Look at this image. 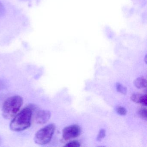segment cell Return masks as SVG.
Listing matches in <instances>:
<instances>
[{"mask_svg": "<svg viewBox=\"0 0 147 147\" xmlns=\"http://www.w3.org/2000/svg\"><path fill=\"white\" fill-rule=\"evenodd\" d=\"M32 111L28 106L17 113L11 122L10 129L14 131H20L29 128L31 124Z\"/></svg>", "mask_w": 147, "mask_h": 147, "instance_id": "cell-1", "label": "cell"}, {"mask_svg": "<svg viewBox=\"0 0 147 147\" xmlns=\"http://www.w3.org/2000/svg\"><path fill=\"white\" fill-rule=\"evenodd\" d=\"M23 102V98L19 95L12 96L7 98L2 107L3 117L7 119L14 117L22 107Z\"/></svg>", "mask_w": 147, "mask_h": 147, "instance_id": "cell-2", "label": "cell"}, {"mask_svg": "<svg viewBox=\"0 0 147 147\" xmlns=\"http://www.w3.org/2000/svg\"><path fill=\"white\" fill-rule=\"evenodd\" d=\"M55 130V125L50 124L39 129L35 134L34 141L37 144L44 145L51 140Z\"/></svg>", "mask_w": 147, "mask_h": 147, "instance_id": "cell-3", "label": "cell"}, {"mask_svg": "<svg viewBox=\"0 0 147 147\" xmlns=\"http://www.w3.org/2000/svg\"><path fill=\"white\" fill-rule=\"evenodd\" d=\"M81 133V129L79 125H74L66 127L63 130V137L65 140H69L77 137Z\"/></svg>", "mask_w": 147, "mask_h": 147, "instance_id": "cell-4", "label": "cell"}, {"mask_svg": "<svg viewBox=\"0 0 147 147\" xmlns=\"http://www.w3.org/2000/svg\"><path fill=\"white\" fill-rule=\"evenodd\" d=\"M51 113L48 110H42L38 111L36 113V122L38 124L42 125L46 123L49 120Z\"/></svg>", "mask_w": 147, "mask_h": 147, "instance_id": "cell-5", "label": "cell"}, {"mask_svg": "<svg viewBox=\"0 0 147 147\" xmlns=\"http://www.w3.org/2000/svg\"><path fill=\"white\" fill-rule=\"evenodd\" d=\"M131 100L133 102L140 103L146 106L147 104V97L146 94H134L131 96Z\"/></svg>", "mask_w": 147, "mask_h": 147, "instance_id": "cell-6", "label": "cell"}, {"mask_svg": "<svg viewBox=\"0 0 147 147\" xmlns=\"http://www.w3.org/2000/svg\"><path fill=\"white\" fill-rule=\"evenodd\" d=\"M134 84L137 88L139 89L145 88L147 87V80L144 78H137L134 81Z\"/></svg>", "mask_w": 147, "mask_h": 147, "instance_id": "cell-7", "label": "cell"}, {"mask_svg": "<svg viewBox=\"0 0 147 147\" xmlns=\"http://www.w3.org/2000/svg\"><path fill=\"white\" fill-rule=\"evenodd\" d=\"M138 114L139 116L143 119L146 120L147 117V111L146 108H140L138 110Z\"/></svg>", "mask_w": 147, "mask_h": 147, "instance_id": "cell-8", "label": "cell"}, {"mask_svg": "<svg viewBox=\"0 0 147 147\" xmlns=\"http://www.w3.org/2000/svg\"><path fill=\"white\" fill-rule=\"evenodd\" d=\"M117 90L119 92L123 94H126L127 93V88L122 86L120 83H117L116 84Z\"/></svg>", "mask_w": 147, "mask_h": 147, "instance_id": "cell-9", "label": "cell"}, {"mask_svg": "<svg viewBox=\"0 0 147 147\" xmlns=\"http://www.w3.org/2000/svg\"><path fill=\"white\" fill-rule=\"evenodd\" d=\"M67 147H79L80 146V144L77 141H72L65 145Z\"/></svg>", "mask_w": 147, "mask_h": 147, "instance_id": "cell-10", "label": "cell"}, {"mask_svg": "<svg viewBox=\"0 0 147 147\" xmlns=\"http://www.w3.org/2000/svg\"><path fill=\"white\" fill-rule=\"evenodd\" d=\"M117 113L119 115H125L127 113V111L125 108L119 106L116 108Z\"/></svg>", "mask_w": 147, "mask_h": 147, "instance_id": "cell-11", "label": "cell"}, {"mask_svg": "<svg viewBox=\"0 0 147 147\" xmlns=\"http://www.w3.org/2000/svg\"><path fill=\"white\" fill-rule=\"evenodd\" d=\"M105 131L104 129H102L100 131L98 136H97V140L98 141H101L102 139L105 138Z\"/></svg>", "mask_w": 147, "mask_h": 147, "instance_id": "cell-12", "label": "cell"}, {"mask_svg": "<svg viewBox=\"0 0 147 147\" xmlns=\"http://www.w3.org/2000/svg\"><path fill=\"white\" fill-rule=\"evenodd\" d=\"M5 7L2 3L0 2V17H2L5 14Z\"/></svg>", "mask_w": 147, "mask_h": 147, "instance_id": "cell-13", "label": "cell"}, {"mask_svg": "<svg viewBox=\"0 0 147 147\" xmlns=\"http://www.w3.org/2000/svg\"><path fill=\"white\" fill-rule=\"evenodd\" d=\"M6 87L5 83L2 80H0V91L5 89Z\"/></svg>", "mask_w": 147, "mask_h": 147, "instance_id": "cell-14", "label": "cell"}]
</instances>
